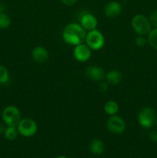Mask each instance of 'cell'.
Wrapping results in <instances>:
<instances>
[{
  "label": "cell",
  "instance_id": "1",
  "mask_svg": "<svg viewBox=\"0 0 157 158\" xmlns=\"http://www.w3.org/2000/svg\"><path fill=\"white\" fill-rule=\"evenodd\" d=\"M86 31L78 23H69L62 31V39L65 43L76 46L85 42Z\"/></svg>",
  "mask_w": 157,
  "mask_h": 158
},
{
  "label": "cell",
  "instance_id": "2",
  "mask_svg": "<svg viewBox=\"0 0 157 158\" xmlns=\"http://www.w3.org/2000/svg\"><path fill=\"white\" fill-rule=\"evenodd\" d=\"M131 25L135 33L139 35H147L152 29L149 18L143 14H137L132 17Z\"/></svg>",
  "mask_w": 157,
  "mask_h": 158
},
{
  "label": "cell",
  "instance_id": "3",
  "mask_svg": "<svg viewBox=\"0 0 157 158\" xmlns=\"http://www.w3.org/2000/svg\"><path fill=\"white\" fill-rule=\"evenodd\" d=\"M156 112L150 106H146L139 111L138 114V123L142 127L149 129L152 127L155 123Z\"/></svg>",
  "mask_w": 157,
  "mask_h": 158
},
{
  "label": "cell",
  "instance_id": "4",
  "mask_svg": "<svg viewBox=\"0 0 157 158\" xmlns=\"http://www.w3.org/2000/svg\"><path fill=\"white\" fill-rule=\"evenodd\" d=\"M2 119L6 126L17 127L22 120L21 113L18 107L10 105L5 107L2 110Z\"/></svg>",
  "mask_w": 157,
  "mask_h": 158
},
{
  "label": "cell",
  "instance_id": "5",
  "mask_svg": "<svg viewBox=\"0 0 157 158\" xmlns=\"http://www.w3.org/2000/svg\"><path fill=\"white\" fill-rule=\"evenodd\" d=\"M85 42L92 50H99L105 45V37L98 29L88 31Z\"/></svg>",
  "mask_w": 157,
  "mask_h": 158
},
{
  "label": "cell",
  "instance_id": "6",
  "mask_svg": "<svg viewBox=\"0 0 157 158\" xmlns=\"http://www.w3.org/2000/svg\"><path fill=\"white\" fill-rule=\"evenodd\" d=\"M18 134L25 137H31L35 135L38 131L37 123L32 118H22L18 124L17 125Z\"/></svg>",
  "mask_w": 157,
  "mask_h": 158
},
{
  "label": "cell",
  "instance_id": "7",
  "mask_svg": "<svg viewBox=\"0 0 157 158\" xmlns=\"http://www.w3.org/2000/svg\"><path fill=\"white\" fill-rule=\"evenodd\" d=\"M106 127L108 131L114 134H121L126 130V122L119 116H110L106 122Z\"/></svg>",
  "mask_w": 157,
  "mask_h": 158
},
{
  "label": "cell",
  "instance_id": "8",
  "mask_svg": "<svg viewBox=\"0 0 157 158\" xmlns=\"http://www.w3.org/2000/svg\"><path fill=\"white\" fill-rule=\"evenodd\" d=\"M73 56L77 61L85 63L92 56V49L87 46L86 43H80L75 46L73 49Z\"/></svg>",
  "mask_w": 157,
  "mask_h": 158
},
{
  "label": "cell",
  "instance_id": "9",
  "mask_svg": "<svg viewBox=\"0 0 157 158\" xmlns=\"http://www.w3.org/2000/svg\"><path fill=\"white\" fill-rule=\"evenodd\" d=\"M79 24L86 31H90L96 29L98 26V20L93 14L85 12L80 15Z\"/></svg>",
  "mask_w": 157,
  "mask_h": 158
},
{
  "label": "cell",
  "instance_id": "10",
  "mask_svg": "<svg viewBox=\"0 0 157 158\" xmlns=\"http://www.w3.org/2000/svg\"><path fill=\"white\" fill-rule=\"evenodd\" d=\"M85 74L89 80L96 82L102 81L106 77V73H105L104 69L100 66H95V65L88 66L85 71Z\"/></svg>",
  "mask_w": 157,
  "mask_h": 158
},
{
  "label": "cell",
  "instance_id": "11",
  "mask_svg": "<svg viewBox=\"0 0 157 158\" xmlns=\"http://www.w3.org/2000/svg\"><path fill=\"white\" fill-rule=\"evenodd\" d=\"M123 7L117 1H111L106 5L104 8V13L108 18L113 19L121 14Z\"/></svg>",
  "mask_w": 157,
  "mask_h": 158
},
{
  "label": "cell",
  "instance_id": "12",
  "mask_svg": "<svg viewBox=\"0 0 157 158\" xmlns=\"http://www.w3.org/2000/svg\"><path fill=\"white\" fill-rule=\"evenodd\" d=\"M32 57L34 62L37 63H46L49 60V51L42 46H35L32 51Z\"/></svg>",
  "mask_w": 157,
  "mask_h": 158
},
{
  "label": "cell",
  "instance_id": "13",
  "mask_svg": "<svg viewBox=\"0 0 157 158\" xmlns=\"http://www.w3.org/2000/svg\"><path fill=\"white\" fill-rule=\"evenodd\" d=\"M106 81L112 86H115L118 85L123 79V75L120 71L117 69H112V70L109 71L107 73H106Z\"/></svg>",
  "mask_w": 157,
  "mask_h": 158
},
{
  "label": "cell",
  "instance_id": "14",
  "mask_svg": "<svg viewBox=\"0 0 157 158\" xmlns=\"http://www.w3.org/2000/svg\"><path fill=\"white\" fill-rule=\"evenodd\" d=\"M89 150L92 154L99 155L104 152L105 144L99 139H93L89 143Z\"/></svg>",
  "mask_w": 157,
  "mask_h": 158
},
{
  "label": "cell",
  "instance_id": "15",
  "mask_svg": "<svg viewBox=\"0 0 157 158\" xmlns=\"http://www.w3.org/2000/svg\"><path fill=\"white\" fill-rule=\"evenodd\" d=\"M104 111L109 116L115 115L119 111V105L114 100H108L104 105Z\"/></svg>",
  "mask_w": 157,
  "mask_h": 158
},
{
  "label": "cell",
  "instance_id": "16",
  "mask_svg": "<svg viewBox=\"0 0 157 158\" xmlns=\"http://www.w3.org/2000/svg\"><path fill=\"white\" fill-rule=\"evenodd\" d=\"M4 136L5 138L8 140H15L17 138L18 134V129H17V127H13V126H6V130H5L4 132Z\"/></svg>",
  "mask_w": 157,
  "mask_h": 158
},
{
  "label": "cell",
  "instance_id": "17",
  "mask_svg": "<svg viewBox=\"0 0 157 158\" xmlns=\"http://www.w3.org/2000/svg\"><path fill=\"white\" fill-rule=\"evenodd\" d=\"M147 42L151 47L157 50V28L151 29L147 35Z\"/></svg>",
  "mask_w": 157,
  "mask_h": 158
},
{
  "label": "cell",
  "instance_id": "18",
  "mask_svg": "<svg viewBox=\"0 0 157 158\" xmlns=\"http://www.w3.org/2000/svg\"><path fill=\"white\" fill-rule=\"evenodd\" d=\"M10 75L6 66L0 65V84H6L9 82Z\"/></svg>",
  "mask_w": 157,
  "mask_h": 158
},
{
  "label": "cell",
  "instance_id": "19",
  "mask_svg": "<svg viewBox=\"0 0 157 158\" xmlns=\"http://www.w3.org/2000/svg\"><path fill=\"white\" fill-rule=\"evenodd\" d=\"M11 25V18L4 12H0V29H5Z\"/></svg>",
  "mask_w": 157,
  "mask_h": 158
},
{
  "label": "cell",
  "instance_id": "20",
  "mask_svg": "<svg viewBox=\"0 0 157 158\" xmlns=\"http://www.w3.org/2000/svg\"><path fill=\"white\" fill-rule=\"evenodd\" d=\"M146 43H148L147 39L145 37V35H138V36L135 39V44L138 47H143V46H146Z\"/></svg>",
  "mask_w": 157,
  "mask_h": 158
},
{
  "label": "cell",
  "instance_id": "21",
  "mask_svg": "<svg viewBox=\"0 0 157 158\" xmlns=\"http://www.w3.org/2000/svg\"><path fill=\"white\" fill-rule=\"evenodd\" d=\"M149 22L151 25L153 26L155 28H157V10L152 11L150 13L149 17Z\"/></svg>",
  "mask_w": 157,
  "mask_h": 158
},
{
  "label": "cell",
  "instance_id": "22",
  "mask_svg": "<svg viewBox=\"0 0 157 158\" xmlns=\"http://www.w3.org/2000/svg\"><path fill=\"white\" fill-rule=\"evenodd\" d=\"M109 84L106 81H103V80H102V81L99 82L98 89H99L100 92L105 93L107 91L108 88H109Z\"/></svg>",
  "mask_w": 157,
  "mask_h": 158
},
{
  "label": "cell",
  "instance_id": "23",
  "mask_svg": "<svg viewBox=\"0 0 157 158\" xmlns=\"http://www.w3.org/2000/svg\"><path fill=\"white\" fill-rule=\"evenodd\" d=\"M149 140L154 143H157V131H152L149 134Z\"/></svg>",
  "mask_w": 157,
  "mask_h": 158
},
{
  "label": "cell",
  "instance_id": "24",
  "mask_svg": "<svg viewBox=\"0 0 157 158\" xmlns=\"http://www.w3.org/2000/svg\"><path fill=\"white\" fill-rule=\"evenodd\" d=\"M62 3L66 6H72L76 3L77 0H61Z\"/></svg>",
  "mask_w": 157,
  "mask_h": 158
},
{
  "label": "cell",
  "instance_id": "25",
  "mask_svg": "<svg viewBox=\"0 0 157 158\" xmlns=\"http://www.w3.org/2000/svg\"><path fill=\"white\" fill-rule=\"evenodd\" d=\"M6 128V125L5 124V123H0V134H4Z\"/></svg>",
  "mask_w": 157,
  "mask_h": 158
},
{
  "label": "cell",
  "instance_id": "26",
  "mask_svg": "<svg viewBox=\"0 0 157 158\" xmlns=\"http://www.w3.org/2000/svg\"><path fill=\"white\" fill-rule=\"evenodd\" d=\"M55 158H68V157H65V156H58V157H56Z\"/></svg>",
  "mask_w": 157,
  "mask_h": 158
},
{
  "label": "cell",
  "instance_id": "27",
  "mask_svg": "<svg viewBox=\"0 0 157 158\" xmlns=\"http://www.w3.org/2000/svg\"><path fill=\"white\" fill-rule=\"evenodd\" d=\"M155 125H156V127H157V117H156V120H155Z\"/></svg>",
  "mask_w": 157,
  "mask_h": 158
}]
</instances>
